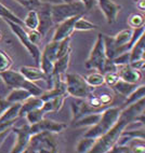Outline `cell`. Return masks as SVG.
<instances>
[{
    "label": "cell",
    "mask_w": 145,
    "mask_h": 153,
    "mask_svg": "<svg viewBox=\"0 0 145 153\" xmlns=\"http://www.w3.org/2000/svg\"><path fill=\"white\" fill-rule=\"evenodd\" d=\"M130 123H131V122H130L128 119L125 118L123 115L120 114L119 118H118V120L116 121V123L114 124L105 134L100 136L99 138H96L95 143L93 145L90 152H92V153L110 152L112 147L118 141L120 135L122 134V131L128 127V125Z\"/></svg>",
    "instance_id": "cell-1"
},
{
    "label": "cell",
    "mask_w": 145,
    "mask_h": 153,
    "mask_svg": "<svg viewBox=\"0 0 145 153\" xmlns=\"http://www.w3.org/2000/svg\"><path fill=\"white\" fill-rule=\"evenodd\" d=\"M25 153H56L59 152L58 142L53 133L40 131L32 135Z\"/></svg>",
    "instance_id": "cell-2"
},
{
    "label": "cell",
    "mask_w": 145,
    "mask_h": 153,
    "mask_svg": "<svg viewBox=\"0 0 145 153\" xmlns=\"http://www.w3.org/2000/svg\"><path fill=\"white\" fill-rule=\"evenodd\" d=\"M88 12L81 0H73L71 2L51 4V13L54 25L73 16H82Z\"/></svg>",
    "instance_id": "cell-3"
},
{
    "label": "cell",
    "mask_w": 145,
    "mask_h": 153,
    "mask_svg": "<svg viewBox=\"0 0 145 153\" xmlns=\"http://www.w3.org/2000/svg\"><path fill=\"white\" fill-rule=\"evenodd\" d=\"M0 78L5 84L10 88H24L28 91L32 96H40L42 94V90L38 85L35 84L33 81L26 79L20 71L8 70L0 72Z\"/></svg>",
    "instance_id": "cell-4"
},
{
    "label": "cell",
    "mask_w": 145,
    "mask_h": 153,
    "mask_svg": "<svg viewBox=\"0 0 145 153\" xmlns=\"http://www.w3.org/2000/svg\"><path fill=\"white\" fill-rule=\"evenodd\" d=\"M121 108L117 106H110L106 109L102 111L101 119L99 122L91 127L85 134L86 137H92V138H99L103 134H105L108 129L116 123L120 115Z\"/></svg>",
    "instance_id": "cell-5"
},
{
    "label": "cell",
    "mask_w": 145,
    "mask_h": 153,
    "mask_svg": "<svg viewBox=\"0 0 145 153\" xmlns=\"http://www.w3.org/2000/svg\"><path fill=\"white\" fill-rule=\"evenodd\" d=\"M66 92L75 98H86L93 88L88 84L86 79L78 74H67L65 76Z\"/></svg>",
    "instance_id": "cell-6"
},
{
    "label": "cell",
    "mask_w": 145,
    "mask_h": 153,
    "mask_svg": "<svg viewBox=\"0 0 145 153\" xmlns=\"http://www.w3.org/2000/svg\"><path fill=\"white\" fill-rule=\"evenodd\" d=\"M7 24L9 25V27L11 28V30L13 31V33L17 36V38L20 40V42L23 44V47L27 50L33 58L35 59L36 64L39 66L40 64V56H41V51L39 50L37 44H34L33 42H30L29 38H28L27 31L24 29V26L19 25L17 23L11 22V21H5Z\"/></svg>",
    "instance_id": "cell-7"
},
{
    "label": "cell",
    "mask_w": 145,
    "mask_h": 153,
    "mask_svg": "<svg viewBox=\"0 0 145 153\" xmlns=\"http://www.w3.org/2000/svg\"><path fill=\"white\" fill-rule=\"evenodd\" d=\"M106 54L104 49V41H103V35L99 33L94 47L90 53V56L86 62V68L87 69H96L102 74V69L106 60Z\"/></svg>",
    "instance_id": "cell-8"
},
{
    "label": "cell",
    "mask_w": 145,
    "mask_h": 153,
    "mask_svg": "<svg viewBox=\"0 0 145 153\" xmlns=\"http://www.w3.org/2000/svg\"><path fill=\"white\" fill-rule=\"evenodd\" d=\"M37 15H38V27L37 30L40 33L41 37H44L47 33L54 26L51 13V4L49 3H40V6L36 9Z\"/></svg>",
    "instance_id": "cell-9"
},
{
    "label": "cell",
    "mask_w": 145,
    "mask_h": 153,
    "mask_svg": "<svg viewBox=\"0 0 145 153\" xmlns=\"http://www.w3.org/2000/svg\"><path fill=\"white\" fill-rule=\"evenodd\" d=\"M12 131H14L17 134V142H15L14 147L12 148L11 152L23 153L25 149H26V147H27L29 138L32 136L29 129V123L26 121L24 124L20 126H15V124H14L12 126Z\"/></svg>",
    "instance_id": "cell-10"
},
{
    "label": "cell",
    "mask_w": 145,
    "mask_h": 153,
    "mask_svg": "<svg viewBox=\"0 0 145 153\" xmlns=\"http://www.w3.org/2000/svg\"><path fill=\"white\" fill-rule=\"evenodd\" d=\"M67 127V125L61 122H55L52 120H48V119H42L37 123L29 124L30 134L34 135L36 133H40V131H50L53 134H58L63 131Z\"/></svg>",
    "instance_id": "cell-11"
},
{
    "label": "cell",
    "mask_w": 145,
    "mask_h": 153,
    "mask_svg": "<svg viewBox=\"0 0 145 153\" xmlns=\"http://www.w3.org/2000/svg\"><path fill=\"white\" fill-rule=\"evenodd\" d=\"M98 4L104 14L108 24L116 22L119 12L121 11V6L115 3L112 0H98Z\"/></svg>",
    "instance_id": "cell-12"
},
{
    "label": "cell",
    "mask_w": 145,
    "mask_h": 153,
    "mask_svg": "<svg viewBox=\"0 0 145 153\" xmlns=\"http://www.w3.org/2000/svg\"><path fill=\"white\" fill-rule=\"evenodd\" d=\"M80 16H73L69 19H65L63 22H61L58 24V27L55 29V33L53 35V41H61L63 39L71 37V35L74 31V26L75 22L77 21V19Z\"/></svg>",
    "instance_id": "cell-13"
},
{
    "label": "cell",
    "mask_w": 145,
    "mask_h": 153,
    "mask_svg": "<svg viewBox=\"0 0 145 153\" xmlns=\"http://www.w3.org/2000/svg\"><path fill=\"white\" fill-rule=\"evenodd\" d=\"M117 74L119 76V79L129 83H134V84H139L140 81L142 80V71L132 68L129 64L118 66Z\"/></svg>",
    "instance_id": "cell-14"
},
{
    "label": "cell",
    "mask_w": 145,
    "mask_h": 153,
    "mask_svg": "<svg viewBox=\"0 0 145 153\" xmlns=\"http://www.w3.org/2000/svg\"><path fill=\"white\" fill-rule=\"evenodd\" d=\"M20 72H21L26 79H28L29 81H33V82L38 81V80H44V81L48 83V81H49V76L41 70V68H38V67L22 66V67L20 68Z\"/></svg>",
    "instance_id": "cell-15"
},
{
    "label": "cell",
    "mask_w": 145,
    "mask_h": 153,
    "mask_svg": "<svg viewBox=\"0 0 145 153\" xmlns=\"http://www.w3.org/2000/svg\"><path fill=\"white\" fill-rule=\"evenodd\" d=\"M44 105V100L40 98V96H30L26 100L21 102V107L19 110V117L24 118L27 112L32 111L37 108H41Z\"/></svg>",
    "instance_id": "cell-16"
},
{
    "label": "cell",
    "mask_w": 145,
    "mask_h": 153,
    "mask_svg": "<svg viewBox=\"0 0 145 153\" xmlns=\"http://www.w3.org/2000/svg\"><path fill=\"white\" fill-rule=\"evenodd\" d=\"M102 112H92L88 114L82 115L81 118L77 119L76 121H73L71 125L74 127H83V126H93L99 122L101 119Z\"/></svg>",
    "instance_id": "cell-17"
},
{
    "label": "cell",
    "mask_w": 145,
    "mask_h": 153,
    "mask_svg": "<svg viewBox=\"0 0 145 153\" xmlns=\"http://www.w3.org/2000/svg\"><path fill=\"white\" fill-rule=\"evenodd\" d=\"M67 97V95H60V96H55L50 99H47L44 101V105H42V110H44L46 113H49V112H56L62 108L63 106V102L65 100V98Z\"/></svg>",
    "instance_id": "cell-18"
},
{
    "label": "cell",
    "mask_w": 145,
    "mask_h": 153,
    "mask_svg": "<svg viewBox=\"0 0 145 153\" xmlns=\"http://www.w3.org/2000/svg\"><path fill=\"white\" fill-rule=\"evenodd\" d=\"M69 59H71V53H67L62 57L58 58L53 64V69L51 76H63L65 71L67 70L69 66Z\"/></svg>",
    "instance_id": "cell-19"
},
{
    "label": "cell",
    "mask_w": 145,
    "mask_h": 153,
    "mask_svg": "<svg viewBox=\"0 0 145 153\" xmlns=\"http://www.w3.org/2000/svg\"><path fill=\"white\" fill-rule=\"evenodd\" d=\"M129 52H130V63L134 62V60L144 59V53H145L144 35L132 45V48L130 49Z\"/></svg>",
    "instance_id": "cell-20"
},
{
    "label": "cell",
    "mask_w": 145,
    "mask_h": 153,
    "mask_svg": "<svg viewBox=\"0 0 145 153\" xmlns=\"http://www.w3.org/2000/svg\"><path fill=\"white\" fill-rule=\"evenodd\" d=\"M137 88V84L129 83V82H127V81H123V80L119 79L112 88L115 91L117 94H120L123 97H128Z\"/></svg>",
    "instance_id": "cell-21"
},
{
    "label": "cell",
    "mask_w": 145,
    "mask_h": 153,
    "mask_svg": "<svg viewBox=\"0 0 145 153\" xmlns=\"http://www.w3.org/2000/svg\"><path fill=\"white\" fill-rule=\"evenodd\" d=\"M30 96L32 94L24 88H12V92L7 96L6 100L10 104H17V102H23Z\"/></svg>",
    "instance_id": "cell-22"
},
{
    "label": "cell",
    "mask_w": 145,
    "mask_h": 153,
    "mask_svg": "<svg viewBox=\"0 0 145 153\" xmlns=\"http://www.w3.org/2000/svg\"><path fill=\"white\" fill-rule=\"evenodd\" d=\"M103 41H104V49H105V54H106L107 58H115L118 55L117 48H116L115 43H114V39L110 36L103 35Z\"/></svg>",
    "instance_id": "cell-23"
},
{
    "label": "cell",
    "mask_w": 145,
    "mask_h": 153,
    "mask_svg": "<svg viewBox=\"0 0 145 153\" xmlns=\"http://www.w3.org/2000/svg\"><path fill=\"white\" fill-rule=\"evenodd\" d=\"M144 97H145V86L144 85H140V86H137V88H135V90H134L133 92L128 96V97H127L126 101L122 104L123 106L120 107V108L122 109V108H125V107L133 104V102L140 100L141 98H144Z\"/></svg>",
    "instance_id": "cell-24"
},
{
    "label": "cell",
    "mask_w": 145,
    "mask_h": 153,
    "mask_svg": "<svg viewBox=\"0 0 145 153\" xmlns=\"http://www.w3.org/2000/svg\"><path fill=\"white\" fill-rule=\"evenodd\" d=\"M0 17H1L3 21H11V22H14L19 25L24 26V23H23L22 19H19L11 10H9V9L7 8L6 6H3L1 2H0Z\"/></svg>",
    "instance_id": "cell-25"
},
{
    "label": "cell",
    "mask_w": 145,
    "mask_h": 153,
    "mask_svg": "<svg viewBox=\"0 0 145 153\" xmlns=\"http://www.w3.org/2000/svg\"><path fill=\"white\" fill-rule=\"evenodd\" d=\"M96 138H92V137H83L76 147V151L79 153H87L90 152L92 149L93 145L95 143Z\"/></svg>",
    "instance_id": "cell-26"
},
{
    "label": "cell",
    "mask_w": 145,
    "mask_h": 153,
    "mask_svg": "<svg viewBox=\"0 0 145 153\" xmlns=\"http://www.w3.org/2000/svg\"><path fill=\"white\" fill-rule=\"evenodd\" d=\"M23 23H24L25 27H27L29 30L37 29L39 21H38V15H37L36 10H30V11H28L27 15H26V17L24 19Z\"/></svg>",
    "instance_id": "cell-27"
},
{
    "label": "cell",
    "mask_w": 145,
    "mask_h": 153,
    "mask_svg": "<svg viewBox=\"0 0 145 153\" xmlns=\"http://www.w3.org/2000/svg\"><path fill=\"white\" fill-rule=\"evenodd\" d=\"M86 81L91 88H100L104 85V74L101 72H93L86 78Z\"/></svg>",
    "instance_id": "cell-28"
},
{
    "label": "cell",
    "mask_w": 145,
    "mask_h": 153,
    "mask_svg": "<svg viewBox=\"0 0 145 153\" xmlns=\"http://www.w3.org/2000/svg\"><path fill=\"white\" fill-rule=\"evenodd\" d=\"M44 114H46V112L42 110V108H37V109H34L32 111L27 112L24 118L29 124H34L42 120L44 118Z\"/></svg>",
    "instance_id": "cell-29"
},
{
    "label": "cell",
    "mask_w": 145,
    "mask_h": 153,
    "mask_svg": "<svg viewBox=\"0 0 145 153\" xmlns=\"http://www.w3.org/2000/svg\"><path fill=\"white\" fill-rule=\"evenodd\" d=\"M95 28H98V25L89 22V21L85 19L82 16L77 19L74 26V29L78 30V31H89V30H93L95 29Z\"/></svg>",
    "instance_id": "cell-30"
},
{
    "label": "cell",
    "mask_w": 145,
    "mask_h": 153,
    "mask_svg": "<svg viewBox=\"0 0 145 153\" xmlns=\"http://www.w3.org/2000/svg\"><path fill=\"white\" fill-rule=\"evenodd\" d=\"M130 148V151L132 153H144L145 152V145L144 139L141 138H133V139L129 140L127 143Z\"/></svg>",
    "instance_id": "cell-31"
},
{
    "label": "cell",
    "mask_w": 145,
    "mask_h": 153,
    "mask_svg": "<svg viewBox=\"0 0 145 153\" xmlns=\"http://www.w3.org/2000/svg\"><path fill=\"white\" fill-rule=\"evenodd\" d=\"M128 25L130 26L131 29L142 27V26H144V16L139 13L131 14L128 19Z\"/></svg>",
    "instance_id": "cell-32"
},
{
    "label": "cell",
    "mask_w": 145,
    "mask_h": 153,
    "mask_svg": "<svg viewBox=\"0 0 145 153\" xmlns=\"http://www.w3.org/2000/svg\"><path fill=\"white\" fill-rule=\"evenodd\" d=\"M67 53H71V37L61 40L58 48V58L62 57Z\"/></svg>",
    "instance_id": "cell-33"
},
{
    "label": "cell",
    "mask_w": 145,
    "mask_h": 153,
    "mask_svg": "<svg viewBox=\"0 0 145 153\" xmlns=\"http://www.w3.org/2000/svg\"><path fill=\"white\" fill-rule=\"evenodd\" d=\"M11 66H12L11 57H10L5 51L0 50V72L10 69Z\"/></svg>",
    "instance_id": "cell-34"
},
{
    "label": "cell",
    "mask_w": 145,
    "mask_h": 153,
    "mask_svg": "<svg viewBox=\"0 0 145 153\" xmlns=\"http://www.w3.org/2000/svg\"><path fill=\"white\" fill-rule=\"evenodd\" d=\"M17 3H20L23 8H25L26 10L30 11V10H36L40 6V1L39 0H15Z\"/></svg>",
    "instance_id": "cell-35"
},
{
    "label": "cell",
    "mask_w": 145,
    "mask_h": 153,
    "mask_svg": "<svg viewBox=\"0 0 145 153\" xmlns=\"http://www.w3.org/2000/svg\"><path fill=\"white\" fill-rule=\"evenodd\" d=\"M114 63L117 66H122V65H128L130 64V52H123L121 54L117 55L115 58H113Z\"/></svg>",
    "instance_id": "cell-36"
},
{
    "label": "cell",
    "mask_w": 145,
    "mask_h": 153,
    "mask_svg": "<svg viewBox=\"0 0 145 153\" xmlns=\"http://www.w3.org/2000/svg\"><path fill=\"white\" fill-rule=\"evenodd\" d=\"M118 80H119V76L117 74V72H107V74H104V84H106L110 88H113Z\"/></svg>",
    "instance_id": "cell-37"
},
{
    "label": "cell",
    "mask_w": 145,
    "mask_h": 153,
    "mask_svg": "<svg viewBox=\"0 0 145 153\" xmlns=\"http://www.w3.org/2000/svg\"><path fill=\"white\" fill-rule=\"evenodd\" d=\"M118 66L114 63V60L110 58H106L104 65H103V69H102V74H107V72H117Z\"/></svg>",
    "instance_id": "cell-38"
},
{
    "label": "cell",
    "mask_w": 145,
    "mask_h": 153,
    "mask_svg": "<svg viewBox=\"0 0 145 153\" xmlns=\"http://www.w3.org/2000/svg\"><path fill=\"white\" fill-rule=\"evenodd\" d=\"M110 152L113 153H131L130 148L128 145H119V143H115L113 146Z\"/></svg>",
    "instance_id": "cell-39"
},
{
    "label": "cell",
    "mask_w": 145,
    "mask_h": 153,
    "mask_svg": "<svg viewBox=\"0 0 145 153\" xmlns=\"http://www.w3.org/2000/svg\"><path fill=\"white\" fill-rule=\"evenodd\" d=\"M27 35H28V38H29L30 42H33L34 44H38L41 40V35L37 29H33V30H29L27 31Z\"/></svg>",
    "instance_id": "cell-40"
},
{
    "label": "cell",
    "mask_w": 145,
    "mask_h": 153,
    "mask_svg": "<svg viewBox=\"0 0 145 153\" xmlns=\"http://www.w3.org/2000/svg\"><path fill=\"white\" fill-rule=\"evenodd\" d=\"M129 65L131 66L132 68L134 69H137V70H141L142 71L145 67V59H139V60H134V62H131V63L129 64Z\"/></svg>",
    "instance_id": "cell-41"
},
{
    "label": "cell",
    "mask_w": 145,
    "mask_h": 153,
    "mask_svg": "<svg viewBox=\"0 0 145 153\" xmlns=\"http://www.w3.org/2000/svg\"><path fill=\"white\" fill-rule=\"evenodd\" d=\"M12 131V127L11 128H8L6 129V131H3L0 133V147H1V145H2L3 142H5V140L7 139V137L10 135V133Z\"/></svg>",
    "instance_id": "cell-42"
},
{
    "label": "cell",
    "mask_w": 145,
    "mask_h": 153,
    "mask_svg": "<svg viewBox=\"0 0 145 153\" xmlns=\"http://www.w3.org/2000/svg\"><path fill=\"white\" fill-rule=\"evenodd\" d=\"M10 105H12V104L8 102L6 99H0V115H1V113H2V112L5 111V110H6Z\"/></svg>",
    "instance_id": "cell-43"
},
{
    "label": "cell",
    "mask_w": 145,
    "mask_h": 153,
    "mask_svg": "<svg viewBox=\"0 0 145 153\" xmlns=\"http://www.w3.org/2000/svg\"><path fill=\"white\" fill-rule=\"evenodd\" d=\"M41 3H49V4H58V3H62L63 0H39Z\"/></svg>",
    "instance_id": "cell-44"
},
{
    "label": "cell",
    "mask_w": 145,
    "mask_h": 153,
    "mask_svg": "<svg viewBox=\"0 0 145 153\" xmlns=\"http://www.w3.org/2000/svg\"><path fill=\"white\" fill-rule=\"evenodd\" d=\"M145 1L144 0H137V7L139 10H141V11H144L145 9Z\"/></svg>",
    "instance_id": "cell-45"
},
{
    "label": "cell",
    "mask_w": 145,
    "mask_h": 153,
    "mask_svg": "<svg viewBox=\"0 0 145 153\" xmlns=\"http://www.w3.org/2000/svg\"><path fill=\"white\" fill-rule=\"evenodd\" d=\"M2 38V33H1V31H0V39Z\"/></svg>",
    "instance_id": "cell-46"
}]
</instances>
